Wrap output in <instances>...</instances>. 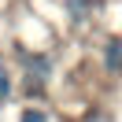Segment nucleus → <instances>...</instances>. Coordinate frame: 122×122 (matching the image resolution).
Segmentation results:
<instances>
[{
	"label": "nucleus",
	"mask_w": 122,
	"mask_h": 122,
	"mask_svg": "<svg viewBox=\"0 0 122 122\" xmlns=\"http://www.w3.org/2000/svg\"><path fill=\"white\" fill-rule=\"evenodd\" d=\"M15 56H19V63H22V70H26V89L41 92V85L52 74V59H48V56H37V52H19V48H15Z\"/></svg>",
	"instance_id": "f257e3e1"
},
{
	"label": "nucleus",
	"mask_w": 122,
	"mask_h": 122,
	"mask_svg": "<svg viewBox=\"0 0 122 122\" xmlns=\"http://www.w3.org/2000/svg\"><path fill=\"white\" fill-rule=\"evenodd\" d=\"M104 67L107 70H122V37H111L104 45Z\"/></svg>",
	"instance_id": "f03ea898"
},
{
	"label": "nucleus",
	"mask_w": 122,
	"mask_h": 122,
	"mask_svg": "<svg viewBox=\"0 0 122 122\" xmlns=\"http://www.w3.org/2000/svg\"><path fill=\"white\" fill-rule=\"evenodd\" d=\"M89 0H67V11H70V19H74V22H85V19H89Z\"/></svg>",
	"instance_id": "7ed1b4c3"
},
{
	"label": "nucleus",
	"mask_w": 122,
	"mask_h": 122,
	"mask_svg": "<svg viewBox=\"0 0 122 122\" xmlns=\"http://www.w3.org/2000/svg\"><path fill=\"white\" fill-rule=\"evenodd\" d=\"M8 96H11V78H8V70L0 67V104H4Z\"/></svg>",
	"instance_id": "20e7f679"
},
{
	"label": "nucleus",
	"mask_w": 122,
	"mask_h": 122,
	"mask_svg": "<svg viewBox=\"0 0 122 122\" xmlns=\"http://www.w3.org/2000/svg\"><path fill=\"white\" fill-rule=\"evenodd\" d=\"M19 122H48V115L37 111V107H30V111H22V118H19Z\"/></svg>",
	"instance_id": "39448f33"
},
{
	"label": "nucleus",
	"mask_w": 122,
	"mask_h": 122,
	"mask_svg": "<svg viewBox=\"0 0 122 122\" xmlns=\"http://www.w3.org/2000/svg\"><path fill=\"white\" fill-rule=\"evenodd\" d=\"M85 122H111V118H107L104 111H92V115H89V118H85Z\"/></svg>",
	"instance_id": "423d86ee"
}]
</instances>
